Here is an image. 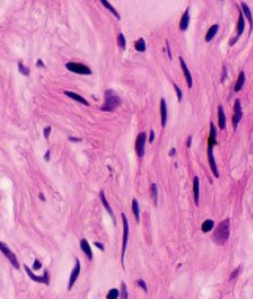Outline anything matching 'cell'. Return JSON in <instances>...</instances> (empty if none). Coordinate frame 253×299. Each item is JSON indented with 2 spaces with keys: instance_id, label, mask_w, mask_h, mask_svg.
Here are the masks:
<instances>
[{
  "instance_id": "1",
  "label": "cell",
  "mask_w": 253,
  "mask_h": 299,
  "mask_svg": "<svg viewBox=\"0 0 253 299\" xmlns=\"http://www.w3.org/2000/svg\"><path fill=\"white\" fill-rule=\"evenodd\" d=\"M229 237V220H224L223 222H221L217 228L215 229V233H213V241L218 246H223L227 239Z\"/></svg>"
},
{
  "instance_id": "2",
  "label": "cell",
  "mask_w": 253,
  "mask_h": 299,
  "mask_svg": "<svg viewBox=\"0 0 253 299\" xmlns=\"http://www.w3.org/2000/svg\"><path fill=\"white\" fill-rule=\"evenodd\" d=\"M120 105H121V98L117 96V93L114 90H111V88L106 90V92H105V102H104L101 110L102 111H114Z\"/></svg>"
},
{
  "instance_id": "3",
  "label": "cell",
  "mask_w": 253,
  "mask_h": 299,
  "mask_svg": "<svg viewBox=\"0 0 253 299\" xmlns=\"http://www.w3.org/2000/svg\"><path fill=\"white\" fill-rule=\"evenodd\" d=\"M66 69L71 72H75V74H80V75H91V70L89 66L84 65V64H79V62H66Z\"/></svg>"
},
{
  "instance_id": "4",
  "label": "cell",
  "mask_w": 253,
  "mask_h": 299,
  "mask_svg": "<svg viewBox=\"0 0 253 299\" xmlns=\"http://www.w3.org/2000/svg\"><path fill=\"white\" fill-rule=\"evenodd\" d=\"M121 218H122V224H124V236H122V253H121V262L124 265V258H125V253H126V247H127V242H129V221L125 213H121Z\"/></svg>"
},
{
  "instance_id": "5",
  "label": "cell",
  "mask_w": 253,
  "mask_h": 299,
  "mask_svg": "<svg viewBox=\"0 0 253 299\" xmlns=\"http://www.w3.org/2000/svg\"><path fill=\"white\" fill-rule=\"evenodd\" d=\"M146 140H147V137H146L145 132H140L137 135V138H136V142H135V151H136L138 157H143V155H145Z\"/></svg>"
},
{
  "instance_id": "6",
  "label": "cell",
  "mask_w": 253,
  "mask_h": 299,
  "mask_svg": "<svg viewBox=\"0 0 253 299\" xmlns=\"http://www.w3.org/2000/svg\"><path fill=\"white\" fill-rule=\"evenodd\" d=\"M0 248H2V253L10 260V263L18 269L19 268V263H18V259H16V256L8 248V246L7 244H4V243H0Z\"/></svg>"
},
{
  "instance_id": "7",
  "label": "cell",
  "mask_w": 253,
  "mask_h": 299,
  "mask_svg": "<svg viewBox=\"0 0 253 299\" xmlns=\"http://www.w3.org/2000/svg\"><path fill=\"white\" fill-rule=\"evenodd\" d=\"M242 119V109H241V101L239 100H236L234 102V115H233V119H232V125H233V129H237L239 121Z\"/></svg>"
},
{
  "instance_id": "8",
  "label": "cell",
  "mask_w": 253,
  "mask_h": 299,
  "mask_svg": "<svg viewBox=\"0 0 253 299\" xmlns=\"http://www.w3.org/2000/svg\"><path fill=\"white\" fill-rule=\"evenodd\" d=\"M80 269H81V265H80V260L76 258V263H75V267L71 272V275H70V279H69V289L72 288V285L75 284V282L79 278V274H80Z\"/></svg>"
},
{
  "instance_id": "9",
  "label": "cell",
  "mask_w": 253,
  "mask_h": 299,
  "mask_svg": "<svg viewBox=\"0 0 253 299\" xmlns=\"http://www.w3.org/2000/svg\"><path fill=\"white\" fill-rule=\"evenodd\" d=\"M178 60H180V64H181V67H182V71H183V75H185V77H186V82H187V87L188 88H191L192 87V76H191V72H190V70H188V67H187V65H186V62H185V60H183V57L182 56H180L178 57Z\"/></svg>"
},
{
  "instance_id": "10",
  "label": "cell",
  "mask_w": 253,
  "mask_h": 299,
  "mask_svg": "<svg viewBox=\"0 0 253 299\" xmlns=\"http://www.w3.org/2000/svg\"><path fill=\"white\" fill-rule=\"evenodd\" d=\"M207 155H208V161H210L211 171H212L213 176H215L216 178H218V177H219V173H218L217 165H216V161H215V156H213V152H212V146H208V148H207Z\"/></svg>"
},
{
  "instance_id": "11",
  "label": "cell",
  "mask_w": 253,
  "mask_h": 299,
  "mask_svg": "<svg viewBox=\"0 0 253 299\" xmlns=\"http://www.w3.org/2000/svg\"><path fill=\"white\" fill-rule=\"evenodd\" d=\"M24 269L26 270V273H28V275L30 277V279H33V280H35V282H39V283H44V284H47V283H49L47 273H46L45 275H41V277H39V275H35V274L31 272V269H30L28 265H24Z\"/></svg>"
},
{
  "instance_id": "12",
  "label": "cell",
  "mask_w": 253,
  "mask_h": 299,
  "mask_svg": "<svg viewBox=\"0 0 253 299\" xmlns=\"http://www.w3.org/2000/svg\"><path fill=\"white\" fill-rule=\"evenodd\" d=\"M160 110H161V126L165 127L167 122V104L163 97L161 98V102H160Z\"/></svg>"
},
{
  "instance_id": "13",
  "label": "cell",
  "mask_w": 253,
  "mask_h": 299,
  "mask_svg": "<svg viewBox=\"0 0 253 299\" xmlns=\"http://www.w3.org/2000/svg\"><path fill=\"white\" fill-rule=\"evenodd\" d=\"M80 247H81V251H82L84 253H85L86 257L91 260V259H93V249H91L89 242H88L85 238H82V239L80 241Z\"/></svg>"
},
{
  "instance_id": "14",
  "label": "cell",
  "mask_w": 253,
  "mask_h": 299,
  "mask_svg": "<svg viewBox=\"0 0 253 299\" xmlns=\"http://www.w3.org/2000/svg\"><path fill=\"white\" fill-rule=\"evenodd\" d=\"M243 30H244V18H243L242 13H239V19H238V24H237V36L234 39H232L231 45H233L237 41V39L243 34Z\"/></svg>"
},
{
  "instance_id": "15",
  "label": "cell",
  "mask_w": 253,
  "mask_h": 299,
  "mask_svg": "<svg viewBox=\"0 0 253 299\" xmlns=\"http://www.w3.org/2000/svg\"><path fill=\"white\" fill-rule=\"evenodd\" d=\"M65 95L67 96V97H70V98H72V100H75V101H77V102H80V104H82V105H85V106H89V101L88 100H85L82 96H80L79 93H76V92H72V91H65Z\"/></svg>"
},
{
  "instance_id": "16",
  "label": "cell",
  "mask_w": 253,
  "mask_h": 299,
  "mask_svg": "<svg viewBox=\"0 0 253 299\" xmlns=\"http://www.w3.org/2000/svg\"><path fill=\"white\" fill-rule=\"evenodd\" d=\"M193 198H195V203L198 205V202H200V178L197 176L193 178Z\"/></svg>"
},
{
  "instance_id": "17",
  "label": "cell",
  "mask_w": 253,
  "mask_h": 299,
  "mask_svg": "<svg viewBox=\"0 0 253 299\" xmlns=\"http://www.w3.org/2000/svg\"><path fill=\"white\" fill-rule=\"evenodd\" d=\"M188 23H190V9L187 8L186 11L183 13L182 18H181V23H180V29L182 31H185L188 28Z\"/></svg>"
},
{
  "instance_id": "18",
  "label": "cell",
  "mask_w": 253,
  "mask_h": 299,
  "mask_svg": "<svg viewBox=\"0 0 253 299\" xmlns=\"http://www.w3.org/2000/svg\"><path fill=\"white\" fill-rule=\"evenodd\" d=\"M218 124H219V129L221 130L226 129V115H224L223 107L221 105L218 106Z\"/></svg>"
},
{
  "instance_id": "19",
  "label": "cell",
  "mask_w": 253,
  "mask_h": 299,
  "mask_svg": "<svg viewBox=\"0 0 253 299\" xmlns=\"http://www.w3.org/2000/svg\"><path fill=\"white\" fill-rule=\"evenodd\" d=\"M241 8L244 13V15L247 16L248 21H249V25H251V29H253V18H252V13H251V9L248 8V5L246 3H241Z\"/></svg>"
},
{
  "instance_id": "20",
  "label": "cell",
  "mask_w": 253,
  "mask_h": 299,
  "mask_svg": "<svg viewBox=\"0 0 253 299\" xmlns=\"http://www.w3.org/2000/svg\"><path fill=\"white\" fill-rule=\"evenodd\" d=\"M210 129H211V131H210V138H208V146H213V145H216L217 143V141H216V136H217V131H216V127H215V125L211 122L210 124Z\"/></svg>"
},
{
  "instance_id": "21",
  "label": "cell",
  "mask_w": 253,
  "mask_h": 299,
  "mask_svg": "<svg viewBox=\"0 0 253 299\" xmlns=\"http://www.w3.org/2000/svg\"><path fill=\"white\" fill-rule=\"evenodd\" d=\"M217 31H218V25L217 24H215V25H212L210 29H208V31H207V34H206V38H205V40L207 41V43H210L213 38H215V35L217 34Z\"/></svg>"
},
{
  "instance_id": "22",
  "label": "cell",
  "mask_w": 253,
  "mask_h": 299,
  "mask_svg": "<svg viewBox=\"0 0 253 299\" xmlns=\"http://www.w3.org/2000/svg\"><path fill=\"white\" fill-rule=\"evenodd\" d=\"M100 199H101V202H102V205L105 206V208H106V211L109 212V215L114 218V212H112V210H111V207H110V205H109V202H107V199H106V196H105V193H104V191H101L100 192ZM115 220V218H114Z\"/></svg>"
},
{
  "instance_id": "23",
  "label": "cell",
  "mask_w": 253,
  "mask_h": 299,
  "mask_svg": "<svg viewBox=\"0 0 253 299\" xmlns=\"http://www.w3.org/2000/svg\"><path fill=\"white\" fill-rule=\"evenodd\" d=\"M244 80H246V75H244V72L242 71L241 74H239V76H238V79H237V84L234 85V91L236 92H238L242 87H243V84H244Z\"/></svg>"
},
{
  "instance_id": "24",
  "label": "cell",
  "mask_w": 253,
  "mask_h": 299,
  "mask_svg": "<svg viewBox=\"0 0 253 299\" xmlns=\"http://www.w3.org/2000/svg\"><path fill=\"white\" fill-rule=\"evenodd\" d=\"M132 212L136 218V222H140V207H138L137 199H135V198L132 199Z\"/></svg>"
},
{
  "instance_id": "25",
  "label": "cell",
  "mask_w": 253,
  "mask_h": 299,
  "mask_svg": "<svg viewBox=\"0 0 253 299\" xmlns=\"http://www.w3.org/2000/svg\"><path fill=\"white\" fill-rule=\"evenodd\" d=\"M101 4H102L105 8H107V9L110 10V13H112V14L115 15V18H116V19H120V15H119V13L116 11V9H115V8H114V7H112V5H111L109 2H106V0H101Z\"/></svg>"
},
{
  "instance_id": "26",
  "label": "cell",
  "mask_w": 253,
  "mask_h": 299,
  "mask_svg": "<svg viewBox=\"0 0 253 299\" xmlns=\"http://www.w3.org/2000/svg\"><path fill=\"white\" fill-rule=\"evenodd\" d=\"M135 48H136V50L137 51H140V52H143L145 50H146V43H145V40L142 39V38H140L136 43H135Z\"/></svg>"
},
{
  "instance_id": "27",
  "label": "cell",
  "mask_w": 253,
  "mask_h": 299,
  "mask_svg": "<svg viewBox=\"0 0 253 299\" xmlns=\"http://www.w3.org/2000/svg\"><path fill=\"white\" fill-rule=\"evenodd\" d=\"M211 229H213V221H212V220L205 221L203 224H202V232L207 233V232H210Z\"/></svg>"
},
{
  "instance_id": "28",
  "label": "cell",
  "mask_w": 253,
  "mask_h": 299,
  "mask_svg": "<svg viewBox=\"0 0 253 299\" xmlns=\"http://www.w3.org/2000/svg\"><path fill=\"white\" fill-rule=\"evenodd\" d=\"M117 44H119V46L121 48V49H126V39H125V36H124V34L122 33H120L119 35H117Z\"/></svg>"
},
{
  "instance_id": "29",
  "label": "cell",
  "mask_w": 253,
  "mask_h": 299,
  "mask_svg": "<svg viewBox=\"0 0 253 299\" xmlns=\"http://www.w3.org/2000/svg\"><path fill=\"white\" fill-rule=\"evenodd\" d=\"M151 197L153 199V203L157 205V184L156 183H153L151 186Z\"/></svg>"
},
{
  "instance_id": "30",
  "label": "cell",
  "mask_w": 253,
  "mask_h": 299,
  "mask_svg": "<svg viewBox=\"0 0 253 299\" xmlns=\"http://www.w3.org/2000/svg\"><path fill=\"white\" fill-rule=\"evenodd\" d=\"M119 290L117 289H115V288H112V289H110V292L107 293V299H117L119 298Z\"/></svg>"
},
{
  "instance_id": "31",
  "label": "cell",
  "mask_w": 253,
  "mask_h": 299,
  "mask_svg": "<svg viewBox=\"0 0 253 299\" xmlns=\"http://www.w3.org/2000/svg\"><path fill=\"white\" fill-rule=\"evenodd\" d=\"M121 299H129V293H127V287L125 283L121 284Z\"/></svg>"
},
{
  "instance_id": "32",
  "label": "cell",
  "mask_w": 253,
  "mask_h": 299,
  "mask_svg": "<svg viewBox=\"0 0 253 299\" xmlns=\"http://www.w3.org/2000/svg\"><path fill=\"white\" fill-rule=\"evenodd\" d=\"M18 67H19V71H20L21 74H24V75H29L30 71H29V69H28L26 66L23 65V62H19V64H18Z\"/></svg>"
},
{
  "instance_id": "33",
  "label": "cell",
  "mask_w": 253,
  "mask_h": 299,
  "mask_svg": "<svg viewBox=\"0 0 253 299\" xmlns=\"http://www.w3.org/2000/svg\"><path fill=\"white\" fill-rule=\"evenodd\" d=\"M174 87H175L176 93H177V100H178V101H181V100H182V91H181V88L176 84H174Z\"/></svg>"
},
{
  "instance_id": "34",
  "label": "cell",
  "mask_w": 253,
  "mask_h": 299,
  "mask_svg": "<svg viewBox=\"0 0 253 299\" xmlns=\"http://www.w3.org/2000/svg\"><path fill=\"white\" fill-rule=\"evenodd\" d=\"M239 273H241V267H238V268H236V269H234V272L231 274V278H229V279H231V280L236 279V278L238 277V274H239Z\"/></svg>"
},
{
  "instance_id": "35",
  "label": "cell",
  "mask_w": 253,
  "mask_h": 299,
  "mask_svg": "<svg viewBox=\"0 0 253 299\" xmlns=\"http://www.w3.org/2000/svg\"><path fill=\"white\" fill-rule=\"evenodd\" d=\"M137 284H138V285H140V287H141V288H142L145 292H147V285H146V283H145L142 279H138V280H137Z\"/></svg>"
},
{
  "instance_id": "36",
  "label": "cell",
  "mask_w": 253,
  "mask_h": 299,
  "mask_svg": "<svg viewBox=\"0 0 253 299\" xmlns=\"http://www.w3.org/2000/svg\"><path fill=\"white\" fill-rule=\"evenodd\" d=\"M50 132H51V127H50V126L45 127V129H44V137H45V138H49Z\"/></svg>"
},
{
  "instance_id": "37",
  "label": "cell",
  "mask_w": 253,
  "mask_h": 299,
  "mask_svg": "<svg viewBox=\"0 0 253 299\" xmlns=\"http://www.w3.org/2000/svg\"><path fill=\"white\" fill-rule=\"evenodd\" d=\"M33 268H34V270H38V269H40V268H41V263H40V262L36 259V260L34 262V267H33Z\"/></svg>"
},
{
  "instance_id": "38",
  "label": "cell",
  "mask_w": 253,
  "mask_h": 299,
  "mask_svg": "<svg viewBox=\"0 0 253 299\" xmlns=\"http://www.w3.org/2000/svg\"><path fill=\"white\" fill-rule=\"evenodd\" d=\"M153 140H155V134H153V131H150V138H148V141H150V142H153Z\"/></svg>"
},
{
  "instance_id": "39",
  "label": "cell",
  "mask_w": 253,
  "mask_h": 299,
  "mask_svg": "<svg viewBox=\"0 0 253 299\" xmlns=\"http://www.w3.org/2000/svg\"><path fill=\"white\" fill-rule=\"evenodd\" d=\"M166 46H167V52H168V57L171 59V50H170V44H168V41H166Z\"/></svg>"
},
{
  "instance_id": "40",
  "label": "cell",
  "mask_w": 253,
  "mask_h": 299,
  "mask_svg": "<svg viewBox=\"0 0 253 299\" xmlns=\"http://www.w3.org/2000/svg\"><path fill=\"white\" fill-rule=\"evenodd\" d=\"M69 140L72 141V142H74V141H75V142H80V141H81V138H77V137H69Z\"/></svg>"
},
{
  "instance_id": "41",
  "label": "cell",
  "mask_w": 253,
  "mask_h": 299,
  "mask_svg": "<svg viewBox=\"0 0 253 299\" xmlns=\"http://www.w3.org/2000/svg\"><path fill=\"white\" fill-rule=\"evenodd\" d=\"M191 142H192V136L187 137V147H191Z\"/></svg>"
},
{
  "instance_id": "42",
  "label": "cell",
  "mask_w": 253,
  "mask_h": 299,
  "mask_svg": "<svg viewBox=\"0 0 253 299\" xmlns=\"http://www.w3.org/2000/svg\"><path fill=\"white\" fill-rule=\"evenodd\" d=\"M38 67H45V65H44V64H43V61H41V60H40V59H39V60H38Z\"/></svg>"
},
{
  "instance_id": "43",
  "label": "cell",
  "mask_w": 253,
  "mask_h": 299,
  "mask_svg": "<svg viewBox=\"0 0 253 299\" xmlns=\"http://www.w3.org/2000/svg\"><path fill=\"white\" fill-rule=\"evenodd\" d=\"M95 246H96V247H99L101 251H104V246H102L101 243H99V242H95Z\"/></svg>"
},
{
  "instance_id": "44",
  "label": "cell",
  "mask_w": 253,
  "mask_h": 299,
  "mask_svg": "<svg viewBox=\"0 0 253 299\" xmlns=\"http://www.w3.org/2000/svg\"><path fill=\"white\" fill-rule=\"evenodd\" d=\"M49 158H50V151H47V152L45 153V160L49 161Z\"/></svg>"
},
{
  "instance_id": "45",
  "label": "cell",
  "mask_w": 253,
  "mask_h": 299,
  "mask_svg": "<svg viewBox=\"0 0 253 299\" xmlns=\"http://www.w3.org/2000/svg\"><path fill=\"white\" fill-rule=\"evenodd\" d=\"M175 153H176V151H175V148H172V150H171V152H170V156H174Z\"/></svg>"
}]
</instances>
